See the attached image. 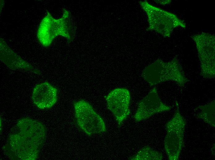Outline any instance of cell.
<instances>
[{"instance_id": "obj_1", "label": "cell", "mask_w": 215, "mask_h": 160, "mask_svg": "<svg viewBox=\"0 0 215 160\" xmlns=\"http://www.w3.org/2000/svg\"><path fill=\"white\" fill-rule=\"evenodd\" d=\"M46 130L37 120L24 118L11 130L3 150L11 160H35L46 140Z\"/></svg>"}, {"instance_id": "obj_2", "label": "cell", "mask_w": 215, "mask_h": 160, "mask_svg": "<svg viewBox=\"0 0 215 160\" xmlns=\"http://www.w3.org/2000/svg\"><path fill=\"white\" fill-rule=\"evenodd\" d=\"M141 76L151 86L166 81H173L182 87L189 81L176 58L168 62L159 59L156 60L145 67Z\"/></svg>"}, {"instance_id": "obj_3", "label": "cell", "mask_w": 215, "mask_h": 160, "mask_svg": "<svg viewBox=\"0 0 215 160\" xmlns=\"http://www.w3.org/2000/svg\"><path fill=\"white\" fill-rule=\"evenodd\" d=\"M139 3L147 16L148 30L154 31L164 37L168 38L174 29L186 28L184 21L175 14L153 6L146 1H140Z\"/></svg>"}, {"instance_id": "obj_4", "label": "cell", "mask_w": 215, "mask_h": 160, "mask_svg": "<svg viewBox=\"0 0 215 160\" xmlns=\"http://www.w3.org/2000/svg\"><path fill=\"white\" fill-rule=\"evenodd\" d=\"M70 13L64 9L62 17L58 19L53 18L48 11L41 22L37 32V38L43 46L48 47L58 36L65 38L69 43L72 41V27L70 21Z\"/></svg>"}, {"instance_id": "obj_5", "label": "cell", "mask_w": 215, "mask_h": 160, "mask_svg": "<svg viewBox=\"0 0 215 160\" xmlns=\"http://www.w3.org/2000/svg\"><path fill=\"white\" fill-rule=\"evenodd\" d=\"M175 106L174 116L165 126L167 134L164 141V147L170 160H177L179 157L183 144L186 124L177 101H175Z\"/></svg>"}, {"instance_id": "obj_6", "label": "cell", "mask_w": 215, "mask_h": 160, "mask_svg": "<svg viewBox=\"0 0 215 160\" xmlns=\"http://www.w3.org/2000/svg\"><path fill=\"white\" fill-rule=\"evenodd\" d=\"M74 106L76 124L82 131L89 135L106 131L103 118L89 103L81 100L75 102Z\"/></svg>"}, {"instance_id": "obj_7", "label": "cell", "mask_w": 215, "mask_h": 160, "mask_svg": "<svg viewBox=\"0 0 215 160\" xmlns=\"http://www.w3.org/2000/svg\"><path fill=\"white\" fill-rule=\"evenodd\" d=\"M200 62L201 74L203 77L213 78L215 76V36L202 32L192 35Z\"/></svg>"}, {"instance_id": "obj_8", "label": "cell", "mask_w": 215, "mask_h": 160, "mask_svg": "<svg viewBox=\"0 0 215 160\" xmlns=\"http://www.w3.org/2000/svg\"><path fill=\"white\" fill-rule=\"evenodd\" d=\"M130 99L129 91L124 88L112 90L106 97L108 108L113 114L119 126L130 114Z\"/></svg>"}, {"instance_id": "obj_9", "label": "cell", "mask_w": 215, "mask_h": 160, "mask_svg": "<svg viewBox=\"0 0 215 160\" xmlns=\"http://www.w3.org/2000/svg\"><path fill=\"white\" fill-rule=\"evenodd\" d=\"M171 109V106L162 101L156 88L154 87L139 102L133 117L136 121L140 122L157 113L169 111Z\"/></svg>"}, {"instance_id": "obj_10", "label": "cell", "mask_w": 215, "mask_h": 160, "mask_svg": "<svg viewBox=\"0 0 215 160\" xmlns=\"http://www.w3.org/2000/svg\"><path fill=\"white\" fill-rule=\"evenodd\" d=\"M57 89L48 82L37 85L33 89L32 99L34 104L40 109H49L57 102Z\"/></svg>"}, {"instance_id": "obj_11", "label": "cell", "mask_w": 215, "mask_h": 160, "mask_svg": "<svg viewBox=\"0 0 215 160\" xmlns=\"http://www.w3.org/2000/svg\"><path fill=\"white\" fill-rule=\"evenodd\" d=\"M0 59L8 67L13 70L23 69L31 71L39 74L40 72L22 59L11 50L2 38H0Z\"/></svg>"}, {"instance_id": "obj_12", "label": "cell", "mask_w": 215, "mask_h": 160, "mask_svg": "<svg viewBox=\"0 0 215 160\" xmlns=\"http://www.w3.org/2000/svg\"><path fill=\"white\" fill-rule=\"evenodd\" d=\"M215 100L205 105L199 106L197 108L200 109L197 118L213 127L215 126Z\"/></svg>"}, {"instance_id": "obj_13", "label": "cell", "mask_w": 215, "mask_h": 160, "mask_svg": "<svg viewBox=\"0 0 215 160\" xmlns=\"http://www.w3.org/2000/svg\"><path fill=\"white\" fill-rule=\"evenodd\" d=\"M162 153L148 146H145L129 159L132 160H161Z\"/></svg>"}, {"instance_id": "obj_14", "label": "cell", "mask_w": 215, "mask_h": 160, "mask_svg": "<svg viewBox=\"0 0 215 160\" xmlns=\"http://www.w3.org/2000/svg\"><path fill=\"white\" fill-rule=\"evenodd\" d=\"M155 2L157 3L160 4L162 5H166L170 4L171 2V0H155Z\"/></svg>"}]
</instances>
